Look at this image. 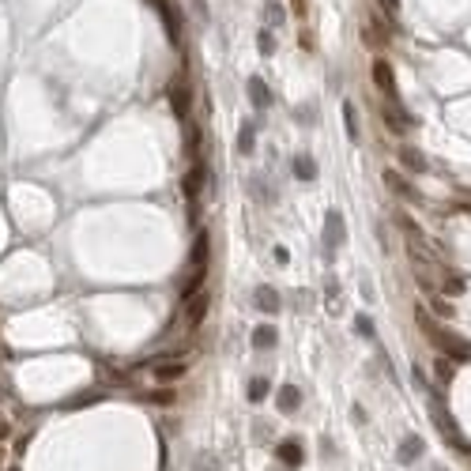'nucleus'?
<instances>
[{
    "instance_id": "f257e3e1",
    "label": "nucleus",
    "mask_w": 471,
    "mask_h": 471,
    "mask_svg": "<svg viewBox=\"0 0 471 471\" xmlns=\"http://www.w3.org/2000/svg\"><path fill=\"white\" fill-rule=\"evenodd\" d=\"M415 321H419V328L430 336V343H438V347H441V355H445V358L452 355V358H460V362H468V358H471V347L464 343V339H456V336H449V332H441V328L430 321V313L422 309V306L415 309Z\"/></svg>"
},
{
    "instance_id": "f03ea898",
    "label": "nucleus",
    "mask_w": 471,
    "mask_h": 471,
    "mask_svg": "<svg viewBox=\"0 0 471 471\" xmlns=\"http://www.w3.org/2000/svg\"><path fill=\"white\" fill-rule=\"evenodd\" d=\"M204 275H208V234H196L192 253H189V279L181 287V298H189V294H196L204 287Z\"/></svg>"
},
{
    "instance_id": "7ed1b4c3",
    "label": "nucleus",
    "mask_w": 471,
    "mask_h": 471,
    "mask_svg": "<svg viewBox=\"0 0 471 471\" xmlns=\"http://www.w3.org/2000/svg\"><path fill=\"white\" fill-rule=\"evenodd\" d=\"M430 415H433V422H438V430L445 433L449 441H456V445L464 449V452H471V445H468L464 438H460V430H456V422H452V415H449L445 408H441V400H433V403H430Z\"/></svg>"
},
{
    "instance_id": "20e7f679",
    "label": "nucleus",
    "mask_w": 471,
    "mask_h": 471,
    "mask_svg": "<svg viewBox=\"0 0 471 471\" xmlns=\"http://www.w3.org/2000/svg\"><path fill=\"white\" fill-rule=\"evenodd\" d=\"M325 242H328V249H339L347 242V223H343V211L339 208H332L325 215Z\"/></svg>"
},
{
    "instance_id": "39448f33",
    "label": "nucleus",
    "mask_w": 471,
    "mask_h": 471,
    "mask_svg": "<svg viewBox=\"0 0 471 471\" xmlns=\"http://www.w3.org/2000/svg\"><path fill=\"white\" fill-rule=\"evenodd\" d=\"M185 302H189V306H185V321H189V328H200V325H204V317H208V302L211 298L204 291H196V294H189Z\"/></svg>"
},
{
    "instance_id": "423d86ee",
    "label": "nucleus",
    "mask_w": 471,
    "mask_h": 471,
    "mask_svg": "<svg viewBox=\"0 0 471 471\" xmlns=\"http://www.w3.org/2000/svg\"><path fill=\"white\" fill-rule=\"evenodd\" d=\"M170 106H173V114H178V121H185V117H189V106H192L189 83H173V87H170Z\"/></svg>"
},
{
    "instance_id": "0eeeda50",
    "label": "nucleus",
    "mask_w": 471,
    "mask_h": 471,
    "mask_svg": "<svg viewBox=\"0 0 471 471\" xmlns=\"http://www.w3.org/2000/svg\"><path fill=\"white\" fill-rule=\"evenodd\" d=\"M151 369H155L159 381H178V377H185V369H189V366H185L181 358H155Z\"/></svg>"
},
{
    "instance_id": "6e6552de",
    "label": "nucleus",
    "mask_w": 471,
    "mask_h": 471,
    "mask_svg": "<svg viewBox=\"0 0 471 471\" xmlns=\"http://www.w3.org/2000/svg\"><path fill=\"white\" fill-rule=\"evenodd\" d=\"M253 306L261 309V313H275V309H279V291L268 287V283H261V287L253 291Z\"/></svg>"
},
{
    "instance_id": "1a4fd4ad",
    "label": "nucleus",
    "mask_w": 471,
    "mask_h": 471,
    "mask_svg": "<svg viewBox=\"0 0 471 471\" xmlns=\"http://www.w3.org/2000/svg\"><path fill=\"white\" fill-rule=\"evenodd\" d=\"M275 403H279L283 415H294V411L302 408V389H298V385H283L279 396H275Z\"/></svg>"
},
{
    "instance_id": "9d476101",
    "label": "nucleus",
    "mask_w": 471,
    "mask_h": 471,
    "mask_svg": "<svg viewBox=\"0 0 471 471\" xmlns=\"http://www.w3.org/2000/svg\"><path fill=\"white\" fill-rule=\"evenodd\" d=\"M249 102L256 109H268L272 106V91H268V83L261 76H249Z\"/></svg>"
},
{
    "instance_id": "9b49d317",
    "label": "nucleus",
    "mask_w": 471,
    "mask_h": 471,
    "mask_svg": "<svg viewBox=\"0 0 471 471\" xmlns=\"http://www.w3.org/2000/svg\"><path fill=\"white\" fill-rule=\"evenodd\" d=\"M204 178H208V170H204V162L196 159V166H192V170L185 173V181H181V185H185V196H189V200H196V192L204 189Z\"/></svg>"
},
{
    "instance_id": "f8f14e48",
    "label": "nucleus",
    "mask_w": 471,
    "mask_h": 471,
    "mask_svg": "<svg viewBox=\"0 0 471 471\" xmlns=\"http://www.w3.org/2000/svg\"><path fill=\"white\" fill-rule=\"evenodd\" d=\"M275 456H279L283 460V464H287V468H298L302 464V456H306V452H302V441H279V449H275Z\"/></svg>"
},
{
    "instance_id": "ddd939ff",
    "label": "nucleus",
    "mask_w": 471,
    "mask_h": 471,
    "mask_svg": "<svg viewBox=\"0 0 471 471\" xmlns=\"http://www.w3.org/2000/svg\"><path fill=\"white\" fill-rule=\"evenodd\" d=\"M147 4H151L155 12L162 15V23H166V34H170V42H178V20H173V4H170V0H147Z\"/></svg>"
},
{
    "instance_id": "4468645a",
    "label": "nucleus",
    "mask_w": 471,
    "mask_h": 471,
    "mask_svg": "<svg viewBox=\"0 0 471 471\" xmlns=\"http://www.w3.org/2000/svg\"><path fill=\"white\" fill-rule=\"evenodd\" d=\"M385 185H389L392 192H400L403 200H422L419 192H415L411 185H408V178H403V173H396V170H385Z\"/></svg>"
},
{
    "instance_id": "2eb2a0df",
    "label": "nucleus",
    "mask_w": 471,
    "mask_h": 471,
    "mask_svg": "<svg viewBox=\"0 0 471 471\" xmlns=\"http://www.w3.org/2000/svg\"><path fill=\"white\" fill-rule=\"evenodd\" d=\"M373 83L385 91V95H396V79H392L389 61H373Z\"/></svg>"
},
{
    "instance_id": "dca6fc26",
    "label": "nucleus",
    "mask_w": 471,
    "mask_h": 471,
    "mask_svg": "<svg viewBox=\"0 0 471 471\" xmlns=\"http://www.w3.org/2000/svg\"><path fill=\"white\" fill-rule=\"evenodd\" d=\"M181 128H185V155L200 159V128H196V121H192V117H185Z\"/></svg>"
},
{
    "instance_id": "f3484780",
    "label": "nucleus",
    "mask_w": 471,
    "mask_h": 471,
    "mask_svg": "<svg viewBox=\"0 0 471 471\" xmlns=\"http://www.w3.org/2000/svg\"><path fill=\"white\" fill-rule=\"evenodd\" d=\"M294 178L298 181H317V159L302 151L298 159H294Z\"/></svg>"
},
{
    "instance_id": "a211bd4d",
    "label": "nucleus",
    "mask_w": 471,
    "mask_h": 471,
    "mask_svg": "<svg viewBox=\"0 0 471 471\" xmlns=\"http://www.w3.org/2000/svg\"><path fill=\"white\" fill-rule=\"evenodd\" d=\"M419 452H422V438H419V433H408V438L400 441V460H403V464H415Z\"/></svg>"
},
{
    "instance_id": "6ab92c4d",
    "label": "nucleus",
    "mask_w": 471,
    "mask_h": 471,
    "mask_svg": "<svg viewBox=\"0 0 471 471\" xmlns=\"http://www.w3.org/2000/svg\"><path fill=\"white\" fill-rule=\"evenodd\" d=\"M238 151L242 155H253L256 151V121H245L242 132H238Z\"/></svg>"
},
{
    "instance_id": "aec40b11",
    "label": "nucleus",
    "mask_w": 471,
    "mask_h": 471,
    "mask_svg": "<svg viewBox=\"0 0 471 471\" xmlns=\"http://www.w3.org/2000/svg\"><path fill=\"white\" fill-rule=\"evenodd\" d=\"M275 343H279V336H275V328H272V325L253 328V347H256V350H272Z\"/></svg>"
},
{
    "instance_id": "412c9836",
    "label": "nucleus",
    "mask_w": 471,
    "mask_h": 471,
    "mask_svg": "<svg viewBox=\"0 0 471 471\" xmlns=\"http://www.w3.org/2000/svg\"><path fill=\"white\" fill-rule=\"evenodd\" d=\"M343 128H347V140L350 144L362 140V132H358V114H355V106H350V102H343Z\"/></svg>"
},
{
    "instance_id": "4be33fe9",
    "label": "nucleus",
    "mask_w": 471,
    "mask_h": 471,
    "mask_svg": "<svg viewBox=\"0 0 471 471\" xmlns=\"http://www.w3.org/2000/svg\"><path fill=\"white\" fill-rule=\"evenodd\" d=\"M400 162L408 166V170H415V173L426 170V159H422V155L415 151V147H400Z\"/></svg>"
},
{
    "instance_id": "5701e85b",
    "label": "nucleus",
    "mask_w": 471,
    "mask_h": 471,
    "mask_svg": "<svg viewBox=\"0 0 471 471\" xmlns=\"http://www.w3.org/2000/svg\"><path fill=\"white\" fill-rule=\"evenodd\" d=\"M264 20H268V26H279L283 20H287V8H283L279 0H268V4H264Z\"/></svg>"
},
{
    "instance_id": "b1692460",
    "label": "nucleus",
    "mask_w": 471,
    "mask_h": 471,
    "mask_svg": "<svg viewBox=\"0 0 471 471\" xmlns=\"http://www.w3.org/2000/svg\"><path fill=\"white\" fill-rule=\"evenodd\" d=\"M268 392H272V385H268L264 377H253V381H249V400H253V403L268 400Z\"/></svg>"
},
{
    "instance_id": "393cba45",
    "label": "nucleus",
    "mask_w": 471,
    "mask_h": 471,
    "mask_svg": "<svg viewBox=\"0 0 471 471\" xmlns=\"http://www.w3.org/2000/svg\"><path fill=\"white\" fill-rule=\"evenodd\" d=\"M256 49H261V57H272V53H275V34L261 31V34H256Z\"/></svg>"
},
{
    "instance_id": "a878e982",
    "label": "nucleus",
    "mask_w": 471,
    "mask_h": 471,
    "mask_svg": "<svg viewBox=\"0 0 471 471\" xmlns=\"http://www.w3.org/2000/svg\"><path fill=\"white\" fill-rule=\"evenodd\" d=\"M192 471H219V460L211 456V452H200L196 464H192Z\"/></svg>"
},
{
    "instance_id": "bb28decb",
    "label": "nucleus",
    "mask_w": 471,
    "mask_h": 471,
    "mask_svg": "<svg viewBox=\"0 0 471 471\" xmlns=\"http://www.w3.org/2000/svg\"><path fill=\"white\" fill-rule=\"evenodd\" d=\"M249 189H253L256 196L264 200V204H272V200H275V192H268V189H264V178H249Z\"/></svg>"
},
{
    "instance_id": "cd10ccee",
    "label": "nucleus",
    "mask_w": 471,
    "mask_h": 471,
    "mask_svg": "<svg viewBox=\"0 0 471 471\" xmlns=\"http://www.w3.org/2000/svg\"><path fill=\"white\" fill-rule=\"evenodd\" d=\"M355 328H358V336H362V339H373V336H377V332H373V321H369V317H362V313H358Z\"/></svg>"
},
{
    "instance_id": "c85d7f7f",
    "label": "nucleus",
    "mask_w": 471,
    "mask_h": 471,
    "mask_svg": "<svg viewBox=\"0 0 471 471\" xmlns=\"http://www.w3.org/2000/svg\"><path fill=\"white\" fill-rule=\"evenodd\" d=\"M438 381H441V385H449V381H452V366H449V358H445V355L438 358Z\"/></svg>"
},
{
    "instance_id": "c756f323",
    "label": "nucleus",
    "mask_w": 471,
    "mask_h": 471,
    "mask_svg": "<svg viewBox=\"0 0 471 471\" xmlns=\"http://www.w3.org/2000/svg\"><path fill=\"white\" fill-rule=\"evenodd\" d=\"M430 302H433V313H441V317H452V306H449L445 298H438V294H433Z\"/></svg>"
},
{
    "instance_id": "7c9ffc66",
    "label": "nucleus",
    "mask_w": 471,
    "mask_h": 471,
    "mask_svg": "<svg viewBox=\"0 0 471 471\" xmlns=\"http://www.w3.org/2000/svg\"><path fill=\"white\" fill-rule=\"evenodd\" d=\"M302 117H306V125H317V121H313V117H317V106H306V109L298 106V121H302Z\"/></svg>"
},
{
    "instance_id": "2f4dec72",
    "label": "nucleus",
    "mask_w": 471,
    "mask_h": 471,
    "mask_svg": "<svg viewBox=\"0 0 471 471\" xmlns=\"http://www.w3.org/2000/svg\"><path fill=\"white\" fill-rule=\"evenodd\" d=\"M445 291H449V294H460V291H464V279H452V275H449V279H445Z\"/></svg>"
},
{
    "instance_id": "473e14b6",
    "label": "nucleus",
    "mask_w": 471,
    "mask_h": 471,
    "mask_svg": "<svg viewBox=\"0 0 471 471\" xmlns=\"http://www.w3.org/2000/svg\"><path fill=\"white\" fill-rule=\"evenodd\" d=\"M291 12L294 15H306V0H291Z\"/></svg>"
},
{
    "instance_id": "72a5a7b5",
    "label": "nucleus",
    "mask_w": 471,
    "mask_h": 471,
    "mask_svg": "<svg viewBox=\"0 0 471 471\" xmlns=\"http://www.w3.org/2000/svg\"><path fill=\"white\" fill-rule=\"evenodd\" d=\"M192 8H196L200 15H208V0H192Z\"/></svg>"
},
{
    "instance_id": "f704fd0d",
    "label": "nucleus",
    "mask_w": 471,
    "mask_h": 471,
    "mask_svg": "<svg viewBox=\"0 0 471 471\" xmlns=\"http://www.w3.org/2000/svg\"><path fill=\"white\" fill-rule=\"evenodd\" d=\"M8 433H12V426H8V422H4V419H0V441H4V438H8Z\"/></svg>"
},
{
    "instance_id": "c9c22d12",
    "label": "nucleus",
    "mask_w": 471,
    "mask_h": 471,
    "mask_svg": "<svg viewBox=\"0 0 471 471\" xmlns=\"http://www.w3.org/2000/svg\"><path fill=\"white\" fill-rule=\"evenodd\" d=\"M385 8H389V12H396V8H400V0H381Z\"/></svg>"
},
{
    "instance_id": "e433bc0d",
    "label": "nucleus",
    "mask_w": 471,
    "mask_h": 471,
    "mask_svg": "<svg viewBox=\"0 0 471 471\" xmlns=\"http://www.w3.org/2000/svg\"><path fill=\"white\" fill-rule=\"evenodd\" d=\"M433 471H445V468H433Z\"/></svg>"
},
{
    "instance_id": "4c0bfd02",
    "label": "nucleus",
    "mask_w": 471,
    "mask_h": 471,
    "mask_svg": "<svg viewBox=\"0 0 471 471\" xmlns=\"http://www.w3.org/2000/svg\"><path fill=\"white\" fill-rule=\"evenodd\" d=\"M0 460H4V452H0Z\"/></svg>"
}]
</instances>
